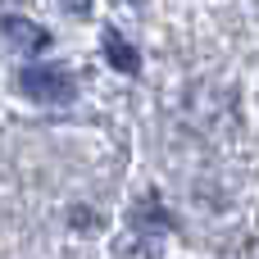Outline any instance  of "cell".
I'll use <instances>...</instances> for the list:
<instances>
[{"label": "cell", "mask_w": 259, "mask_h": 259, "mask_svg": "<svg viewBox=\"0 0 259 259\" xmlns=\"http://www.w3.org/2000/svg\"><path fill=\"white\" fill-rule=\"evenodd\" d=\"M105 55H109V64H114L118 73H137V50H132V46H127L114 27L105 32Z\"/></svg>", "instance_id": "cell-3"}, {"label": "cell", "mask_w": 259, "mask_h": 259, "mask_svg": "<svg viewBox=\"0 0 259 259\" xmlns=\"http://www.w3.org/2000/svg\"><path fill=\"white\" fill-rule=\"evenodd\" d=\"M0 32H5V41L18 46V50H46V46H50V32H41L36 23H27V18H18V14H5V18H0Z\"/></svg>", "instance_id": "cell-2"}, {"label": "cell", "mask_w": 259, "mask_h": 259, "mask_svg": "<svg viewBox=\"0 0 259 259\" xmlns=\"http://www.w3.org/2000/svg\"><path fill=\"white\" fill-rule=\"evenodd\" d=\"M18 91L36 105H68L77 96V82L64 73V68H50V64H32L18 73Z\"/></svg>", "instance_id": "cell-1"}]
</instances>
